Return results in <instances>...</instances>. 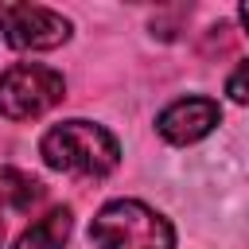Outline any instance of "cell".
<instances>
[{
    "instance_id": "1",
    "label": "cell",
    "mask_w": 249,
    "mask_h": 249,
    "mask_svg": "<svg viewBox=\"0 0 249 249\" xmlns=\"http://www.w3.org/2000/svg\"><path fill=\"white\" fill-rule=\"evenodd\" d=\"M39 156L47 167L82 175V179H101L121 163V148L109 128L93 121H62L39 140Z\"/></svg>"
},
{
    "instance_id": "2",
    "label": "cell",
    "mask_w": 249,
    "mask_h": 249,
    "mask_svg": "<svg viewBox=\"0 0 249 249\" xmlns=\"http://www.w3.org/2000/svg\"><path fill=\"white\" fill-rule=\"evenodd\" d=\"M89 241L93 249H175V230L160 210L136 198H117L89 222Z\"/></svg>"
},
{
    "instance_id": "3",
    "label": "cell",
    "mask_w": 249,
    "mask_h": 249,
    "mask_svg": "<svg viewBox=\"0 0 249 249\" xmlns=\"http://www.w3.org/2000/svg\"><path fill=\"white\" fill-rule=\"evenodd\" d=\"M66 93V82L58 70L43 62H19L0 74V117L8 121H31L54 109Z\"/></svg>"
},
{
    "instance_id": "4",
    "label": "cell",
    "mask_w": 249,
    "mask_h": 249,
    "mask_svg": "<svg viewBox=\"0 0 249 249\" xmlns=\"http://www.w3.org/2000/svg\"><path fill=\"white\" fill-rule=\"evenodd\" d=\"M0 31L16 51H54L70 39V23L39 4H0Z\"/></svg>"
},
{
    "instance_id": "5",
    "label": "cell",
    "mask_w": 249,
    "mask_h": 249,
    "mask_svg": "<svg viewBox=\"0 0 249 249\" xmlns=\"http://www.w3.org/2000/svg\"><path fill=\"white\" fill-rule=\"evenodd\" d=\"M218 121H222L218 101H210V97H179V101H171V105L156 117V128H160V136H163L167 144H195V140H202Z\"/></svg>"
},
{
    "instance_id": "6",
    "label": "cell",
    "mask_w": 249,
    "mask_h": 249,
    "mask_svg": "<svg viewBox=\"0 0 249 249\" xmlns=\"http://www.w3.org/2000/svg\"><path fill=\"white\" fill-rule=\"evenodd\" d=\"M70 226H74V214L70 206H54L51 214H43L35 226H27L16 241V249H62L66 237H70Z\"/></svg>"
},
{
    "instance_id": "7",
    "label": "cell",
    "mask_w": 249,
    "mask_h": 249,
    "mask_svg": "<svg viewBox=\"0 0 249 249\" xmlns=\"http://www.w3.org/2000/svg\"><path fill=\"white\" fill-rule=\"evenodd\" d=\"M43 198V183L31 179L27 171H16V167H0V206L4 210H31L35 202Z\"/></svg>"
},
{
    "instance_id": "8",
    "label": "cell",
    "mask_w": 249,
    "mask_h": 249,
    "mask_svg": "<svg viewBox=\"0 0 249 249\" xmlns=\"http://www.w3.org/2000/svg\"><path fill=\"white\" fill-rule=\"evenodd\" d=\"M226 93H230L237 105H249V62H241V66L226 78Z\"/></svg>"
},
{
    "instance_id": "9",
    "label": "cell",
    "mask_w": 249,
    "mask_h": 249,
    "mask_svg": "<svg viewBox=\"0 0 249 249\" xmlns=\"http://www.w3.org/2000/svg\"><path fill=\"white\" fill-rule=\"evenodd\" d=\"M237 16H241V23H245V31H249V4H241V8H237Z\"/></svg>"
},
{
    "instance_id": "10",
    "label": "cell",
    "mask_w": 249,
    "mask_h": 249,
    "mask_svg": "<svg viewBox=\"0 0 249 249\" xmlns=\"http://www.w3.org/2000/svg\"><path fill=\"white\" fill-rule=\"evenodd\" d=\"M0 241H4V222H0Z\"/></svg>"
}]
</instances>
